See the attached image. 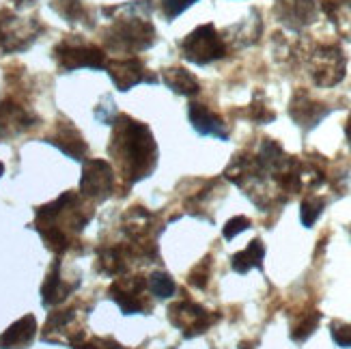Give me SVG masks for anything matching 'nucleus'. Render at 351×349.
<instances>
[{"label": "nucleus", "instance_id": "1", "mask_svg": "<svg viewBox=\"0 0 351 349\" xmlns=\"http://www.w3.org/2000/svg\"><path fill=\"white\" fill-rule=\"evenodd\" d=\"M110 154L119 162L123 175L132 181L147 177L156 166V141L151 130L134 121L128 115H121L114 123V134L110 143Z\"/></svg>", "mask_w": 351, "mask_h": 349}, {"label": "nucleus", "instance_id": "2", "mask_svg": "<svg viewBox=\"0 0 351 349\" xmlns=\"http://www.w3.org/2000/svg\"><path fill=\"white\" fill-rule=\"evenodd\" d=\"M181 52L190 63L207 65L226 54V43L213 24H203L181 41Z\"/></svg>", "mask_w": 351, "mask_h": 349}, {"label": "nucleus", "instance_id": "3", "mask_svg": "<svg viewBox=\"0 0 351 349\" xmlns=\"http://www.w3.org/2000/svg\"><path fill=\"white\" fill-rule=\"evenodd\" d=\"M108 41L112 48L138 52L154 43V26L141 18H123L110 28Z\"/></svg>", "mask_w": 351, "mask_h": 349}, {"label": "nucleus", "instance_id": "4", "mask_svg": "<svg viewBox=\"0 0 351 349\" xmlns=\"http://www.w3.org/2000/svg\"><path fill=\"white\" fill-rule=\"evenodd\" d=\"M80 192L86 199L104 201L114 192V171L108 162L104 160H90L84 164L82 179H80Z\"/></svg>", "mask_w": 351, "mask_h": 349}, {"label": "nucleus", "instance_id": "5", "mask_svg": "<svg viewBox=\"0 0 351 349\" xmlns=\"http://www.w3.org/2000/svg\"><path fill=\"white\" fill-rule=\"evenodd\" d=\"M54 56L58 58V63L63 69H78V67H106V54L97 45L90 43H58Z\"/></svg>", "mask_w": 351, "mask_h": 349}, {"label": "nucleus", "instance_id": "6", "mask_svg": "<svg viewBox=\"0 0 351 349\" xmlns=\"http://www.w3.org/2000/svg\"><path fill=\"white\" fill-rule=\"evenodd\" d=\"M169 317H171L173 326H177L183 332V337H188V339L196 337V335H203V332L213 324V320H216V317L207 313L203 306H198L188 300L173 304L169 309Z\"/></svg>", "mask_w": 351, "mask_h": 349}, {"label": "nucleus", "instance_id": "7", "mask_svg": "<svg viewBox=\"0 0 351 349\" xmlns=\"http://www.w3.org/2000/svg\"><path fill=\"white\" fill-rule=\"evenodd\" d=\"M345 75V56L334 45H324L313 56V78L319 86H334Z\"/></svg>", "mask_w": 351, "mask_h": 349}, {"label": "nucleus", "instance_id": "8", "mask_svg": "<svg viewBox=\"0 0 351 349\" xmlns=\"http://www.w3.org/2000/svg\"><path fill=\"white\" fill-rule=\"evenodd\" d=\"M145 289H147L145 278L143 276H134V278L117 280L110 287V296L125 315L145 313L147 309H151V304L145 300Z\"/></svg>", "mask_w": 351, "mask_h": 349}, {"label": "nucleus", "instance_id": "9", "mask_svg": "<svg viewBox=\"0 0 351 349\" xmlns=\"http://www.w3.org/2000/svg\"><path fill=\"white\" fill-rule=\"evenodd\" d=\"M289 112H291L298 125H302L304 130H311L330 112V108H326L324 104L313 101L304 91H300V93L291 99V108H289Z\"/></svg>", "mask_w": 351, "mask_h": 349}, {"label": "nucleus", "instance_id": "10", "mask_svg": "<svg viewBox=\"0 0 351 349\" xmlns=\"http://www.w3.org/2000/svg\"><path fill=\"white\" fill-rule=\"evenodd\" d=\"M188 117H190V123L194 125V130L198 134H203V136H216V139H220V141H226L228 139V132H226L224 121L216 112H211L207 106H203V104H190Z\"/></svg>", "mask_w": 351, "mask_h": 349}, {"label": "nucleus", "instance_id": "11", "mask_svg": "<svg viewBox=\"0 0 351 349\" xmlns=\"http://www.w3.org/2000/svg\"><path fill=\"white\" fill-rule=\"evenodd\" d=\"M110 78L114 80L119 91H128L136 84H141L143 80H149L145 75V65L138 58H121L108 65Z\"/></svg>", "mask_w": 351, "mask_h": 349}, {"label": "nucleus", "instance_id": "12", "mask_svg": "<svg viewBox=\"0 0 351 349\" xmlns=\"http://www.w3.org/2000/svg\"><path fill=\"white\" fill-rule=\"evenodd\" d=\"M33 121H35V117L28 110H24L22 106L3 101L0 104V139H9V136L30 128Z\"/></svg>", "mask_w": 351, "mask_h": 349}, {"label": "nucleus", "instance_id": "13", "mask_svg": "<svg viewBox=\"0 0 351 349\" xmlns=\"http://www.w3.org/2000/svg\"><path fill=\"white\" fill-rule=\"evenodd\" d=\"M37 322L33 315L22 317L20 322H15L3 337H0V349H24L35 339Z\"/></svg>", "mask_w": 351, "mask_h": 349}, {"label": "nucleus", "instance_id": "14", "mask_svg": "<svg viewBox=\"0 0 351 349\" xmlns=\"http://www.w3.org/2000/svg\"><path fill=\"white\" fill-rule=\"evenodd\" d=\"M278 15L285 24L300 28L313 22L315 18V0H278Z\"/></svg>", "mask_w": 351, "mask_h": 349}, {"label": "nucleus", "instance_id": "15", "mask_svg": "<svg viewBox=\"0 0 351 349\" xmlns=\"http://www.w3.org/2000/svg\"><path fill=\"white\" fill-rule=\"evenodd\" d=\"M50 143H54L63 154H67L73 160H82L86 154V143L82 141V136L73 125H67V123L58 128L56 139H52Z\"/></svg>", "mask_w": 351, "mask_h": 349}, {"label": "nucleus", "instance_id": "16", "mask_svg": "<svg viewBox=\"0 0 351 349\" xmlns=\"http://www.w3.org/2000/svg\"><path fill=\"white\" fill-rule=\"evenodd\" d=\"M263 256H265V246L261 239H252L246 246V250H241L237 254H233V269L237 274H246L252 267H263Z\"/></svg>", "mask_w": 351, "mask_h": 349}, {"label": "nucleus", "instance_id": "17", "mask_svg": "<svg viewBox=\"0 0 351 349\" xmlns=\"http://www.w3.org/2000/svg\"><path fill=\"white\" fill-rule=\"evenodd\" d=\"M58 263L52 267V274L45 278V282H43V289H41V293H43V304L45 306H54V304H60L73 289H75V285H67L63 278L58 276Z\"/></svg>", "mask_w": 351, "mask_h": 349}, {"label": "nucleus", "instance_id": "18", "mask_svg": "<svg viewBox=\"0 0 351 349\" xmlns=\"http://www.w3.org/2000/svg\"><path fill=\"white\" fill-rule=\"evenodd\" d=\"M164 82L169 84L175 93L179 95H196L198 91H201V84H198L196 75L190 73L188 69H181V67H171L166 69L164 73Z\"/></svg>", "mask_w": 351, "mask_h": 349}, {"label": "nucleus", "instance_id": "19", "mask_svg": "<svg viewBox=\"0 0 351 349\" xmlns=\"http://www.w3.org/2000/svg\"><path fill=\"white\" fill-rule=\"evenodd\" d=\"M147 289L154 293L156 298L160 300H166V298H171L175 293V280L166 274V272H156V274H151L149 280H147Z\"/></svg>", "mask_w": 351, "mask_h": 349}, {"label": "nucleus", "instance_id": "20", "mask_svg": "<svg viewBox=\"0 0 351 349\" xmlns=\"http://www.w3.org/2000/svg\"><path fill=\"white\" fill-rule=\"evenodd\" d=\"M326 207V201L324 199H317V196H311L302 203V224L304 226H313L317 222V218L322 216V211Z\"/></svg>", "mask_w": 351, "mask_h": 349}, {"label": "nucleus", "instance_id": "21", "mask_svg": "<svg viewBox=\"0 0 351 349\" xmlns=\"http://www.w3.org/2000/svg\"><path fill=\"white\" fill-rule=\"evenodd\" d=\"M317 324H319V313H313V315H308L306 320H304L300 326H295V328H293V332H291V339H295V341H304L306 337H311V335H313L315 328H317Z\"/></svg>", "mask_w": 351, "mask_h": 349}, {"label": "nucleus", "instance_id": "22", "mask_svg": "<svg viewBox=\"0 0 351 349\" xmlns=\"http://www.w3.org/2000/svg\"><path fill=\"white\" fill-rule=\"evenodd\" d=\"M194 3L196 0H162V11L169 20H175L179 13H183Z\"/></svg>", "mask_w": 351, "mask_h": 349}, {"label": "nucleus", "instance_id": "23", "mask_svg": "<svg viewBox=\"0 0 351 349\" xmlns=\"http://www.w3.org/2000/svg\"><path fill=\"white\" fill-rule=\"evenodd\" d=\"M250 226V220L246 218V216H235V218H231L226 222V226H224V239H233L235 235H239L241 231H246Z\"/></svg>", "mask_w": 351, "mask_h": 349}, {"label": "nucleus", "instance_id": "24", "mask_svg": "<svg viewBox=\"0 0 351 349\" xmlns=\"http://www.w3.org/2000/svg\"><path fill=\"white\" fill-rule=\"evenodd\" d=\"M332 339L341 347H351V326L334 322L332 324Z\"/></svg>", "mask_w": 351, "mask_h": 349}, {"label": "nucleus", "instance_id": "25", "mask_svg": "<svg viewBox=\"0 0 351 349\" xmlns=\"http://www.w3.org/2000/svg\"><path fill=\"white\" fill-rule=\"evenodd\" d=\"M209 259H205L203 263H198L196 267H194V272L190 274V285H194V287H198V289H203V287L207 285V276H209Z\"/></svg>", "mask_w": 351, "mask_h": 349}, {"label": "nucleus", "instance_id": "26", "mask_svg": "<svg viewBox=\"0 0 351 349\" xmlns=\"http://www.w3.org/2000/svg\"><path fill=\"white\" fill-rule=\"evenodd\" d=\"M5 173V166H3V162H0V175H3Z\"/></svg>", "mask_w": 351, "mask_h": 349}]
</instances>
